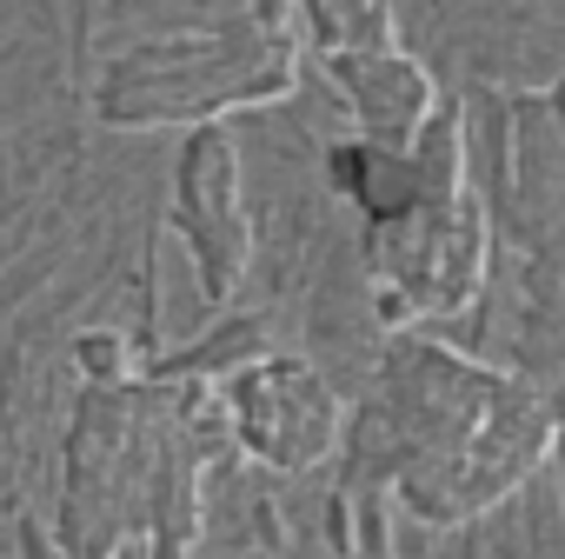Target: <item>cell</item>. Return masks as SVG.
I'll list each match as a JSON object with an SVG mask.
<instances>
[{
	"label": "cell",
	"mask_w": 565,
	"mask_h": 559,
	"mask_svg": "<svg viewBox=\"0 0 565 559\" xmlns=\"http://www.w3.org/2000/svg\"><path fill=\"white\" fill-rule=\"evenodd\" d=\"M539 101H545V114H552V120H558V127H565V74H558V81H552V87H545V94H539Z\"/></svg>",
	"instance_id": "10"
},
{
	"label": "cell",
	"mask_w": 565,
	"mask_h": 559,
	"mask_svg": "<svg viewBox=\"0 0 565 559\" xmlns=\"http://www.w3.org/2000/svg\"><path fill=\"white\" fill-rule=\"evenodd\" d=\"M307 34L320 54H366V48H399V21L386 0H300Z\"/></svg>",
	"instance_id": "8"
},
{
	"label": "cell",
	"mask_w": 565,
	"mask_h": 559,
	"mask_svg": "<svg viewBox=\"0 0 565 559\" xmlns=\"http://www.w3.org/2000/svg\"><path fill=\"white\" fill-rule=\"evenodd\" d=\"M213 387L239 453L266 473H313L347 440V413H353L347 393L300 354H259Z\"/></svg>",
	"instance_id": "4"
},
{
	"label": "cell",
	"mask_w": 565,
	"mask_h": 559,
	"mask_svg": "<svg viewBox=\"0 0 565 559\" xmlns=\"http://www.w3.org/2000/svg\"><path fill=\"white\" fill-rule=\"evenodd\" d=\"M300 81V41L259 21H220L140 41L94 81V120L107 127H206L246 107L287 101Z\"/></svg>",
	"instance_id": "2"
},
{
	"label": "cell",
	"mask_w": 565,
	"mask_h": 559,
	"mask_svg": "<svg viewBox=\"0 0 565 559\" xmlns=\"http://www.w3.org/2000/svg\"><path fill=\"white\" fill-rule=\"evenodd\" d=\"M558 453V400L519 373L479 367L426 327L386 334L366 393L347 413L327 539L340 559L393 552V506L426 526H466L512 499Z\"/></svg>",
	"instance_id": "1"
},
{
	"label": "cell",
	"mask_w": 565,
	"mask_h": 559,
	"mask_svg": "<svg viewBox=\"0 0 565 559\" xmlns=\"http://www.w3.org/2000/svg\"><path fill=\"white\" fill-rule=\"evenodd\" d=\"M167 226L180 233L200 300L226 307L239 294V273L253 260V226H246V167H239V140L226 134V120L186 127V147L173 160V200H167Z\"/></svg>",
	"instance_id": "5"
},
{
	"label": "cell",
	"mask_w": 565,
	"mask_h": 559,
	"mask_svg": "<svg viewBox=\"0 0 565 559\" xmlns=\"http://www.w3.org/2000/svg\"><path fill=\"white\" fill-rule=\"evenodd\" d=\"M320 167H327V187L360 213V226H386V220H406L419 207H439V193L426 187L413 147H386V140L347 134V140H327Z\"/></svg>",
	"instance_id": "7"
},
{
	"label": "cell",
	"mask_w": 565,
	"mask_h": 559,
	"mask_svg": "<svg viewBox=\"0 0 565 559\" xmlns=\"http://www.w3.org/2000/svg\"><path fill=\"white\" fill-rule=\"evenodd\" d=\"M287 14H294V0H253V21L273 34H287Z\"/></svg>",
	"instance_id": "9"
},
{
	"label": "cell",
	"mask_w": 565,
	"mask_h": 559,
	"mask_svg": "<svg viewBox=\"0 0 565 559\" xmlns=\"http://www.w3.org/2000/svg\"><path fill=\"white\" fill-rule=\"evenodd\" d=\"M558 479H565V387H558Z\"/></svg>",
	"instance_id": "11"
},
{
	"label": "cell",
	"mask_w": 565,
	"mask_h": 559,
	"mask_svg": "<svg viewBox=\"0 0 565 559\" xmlns=\"http://www.w3.org/2000/svg\"><path fill=\"white\" fill-rule=\"evenodd\" d=\"M333 94L347 101L353 114V134L366 140H386V147H413L419 127L446 107L433 67H419L413 54L399 48H366V54H320Z\"/></svg>",
	"instance_id": "6"
},
{
	"label": "cell",
	"mask_w": 565,
	"mask_h": 559,
	"mask_svg": "<svg viewBox=\"0 0 565 559\" xmlns=\"http://www.w3.org/2000/svg\"><path fill=\"white\" fill-rule=\"evenodd\" d=\"M360 266H366L373 320L386 334L452 320L486 287V266H492V200L472 187V193L419 207L406 220L360 226Z\"/></svg>",
	"instance_id": "3"
}]
</instances>
